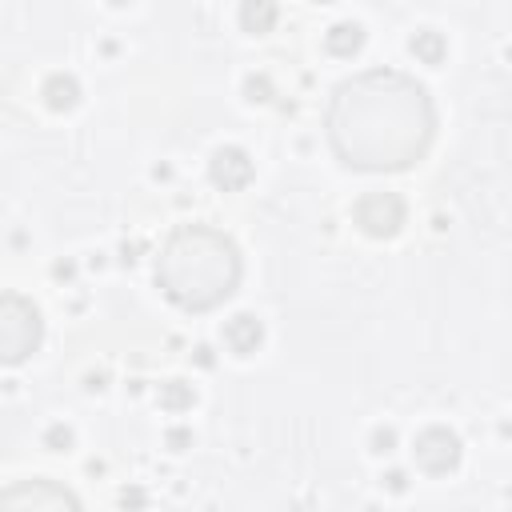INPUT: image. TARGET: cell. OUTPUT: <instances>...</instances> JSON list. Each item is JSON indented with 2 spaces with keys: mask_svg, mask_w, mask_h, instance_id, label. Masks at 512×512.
<instances>
[{
  "mask_svg": "<svg viewBox=\"0 0 512 512\" xmlns=\"http://www.w3.org/2000/svg\"><path fill=\"white\" fill-rule=\"evenodd\" d=\"M412 456L428 476H448L460 464V436L444 424H432L412 440Z\"/></svg>",
  "mask_w": 512,
  "mask_h": 512,
  "instance_id": "obj_6",
  "label": "cell"
},
{
  "mask_svg": "<svg viewBox=\"0 0 512 512\" xmlns=\"http://www.w3.org/2000/svg\"><path fill=\"white\" fill-rule=\"evenodd\" d=\"M44 340V320L32 296L0 288V368L24 364Z\"/></svg>",
  "mask_w": 512,
  "mask_h": 512,
  "instance_id": "obj_3",
  "label": "cell"
},
{
  "mask_svg": "<svg viewBox=\"0 0 512 512\" xmlns=\"http://www.w3.org/2000/svg\"><path fill=\"white\" fill-rule=\"evenodd\" d=\"M44 96H48L52 108H72L76 104V80L72 76H52L44 84Z\"/></svg>",
  "mask_w": 512,
  "mask_h": 512,
  "instance_id": "obj_10",
  "label": "cell"
},
{
  "mask_svg": "<svg viewBox=\"0 0 512 512\" xmlns=\"http://www.w3.org/2000/svg\"><path fill=\"white\" fill-rule=\"evenodd\" d=\"M240 20H244L248 32H264V28L276 20V8H272V4H244V8H240Z\"/></svg>",
  "mask_w": 512,
  "mask_h": 512,
  "instance_id": "obj_12",
  "label": "cell"
},
{
  "mask_svg": "<svg viewBox=\"0 0 512 512\" xmlns=\"http://www.w3.org/2000/svg\"><path fill=\"white\" fill-rule=\"evenodd\" d=\"M0 512H84L80 496L48 476H28L0 488Z\"/></svg>",
  "mask_w": 512,
  "mask_h": 512,
  "instance_id": "obj_4",
  "label": "cell"
},
{
  "mask_svg": "<svg viewBox=\"0 0 512 512\" xmlns=\"http://www.w3.org/2000/svg\"><path fill=\"white\" fill-rule=\"evenodd\" d=\"M324 128L344 168L404 172L432 148L436 104L416 76L400 68H364L332 88Z\"/></svg>",
  "mask_w": 512,
  "mask_h": 512,
  "instance_id": "obj_1",
  "label": "cell"
},
{
  "mask_svg": "<svg viewBox=\"0 0 512 512\" xmlns=\"http://www.w3.org/2000/svg\"><path fill=\"white\" fill-rule=\"evenodd\" d=\"M244 276L240 248L212 224H176L156 252V288L180 312L220 308Z\"/></svg>",
  "mask_w": 512,
  "mask_h": 512,
  "instance_id": "obj_2",
  "label": "cell"
},
{
  "mask_svg": "<svg viewBox=\"0 0 512 512\" xmlns=\"http://www.w3.org/2000/svg\"><path fill=\"white\" fill-rule=\"evenodd\" d=\"M264 340V324L252 316V312H236L228 324H224V344L236 352V356H252Z\"/></svg>",
  "mask_w": 512,
  "mask_h": 512,
  "instance_id": "obj_8",
  "label": "cell"
},
{
  "mask_svg": "<svg viewBox=\"0 0 512 512\" xmlns=\"http://www.w3.org/2000/svg\"><path fill=\"white\" fill-rule=\"evenodd\" d=\"M412 52H416L424 64H440V60H444V40H440V32H416V36H412Z\"/></svg>",
  "mask_w": 512,
  "mask_h": 512,
  "instance_id": "obj_11",
  "label": "cell"
},
{
  "mask_svg": "<svg viewBox=\"0 0 512 512\" xmlns=\"http://www.w3.org/2000/svg\"><path fill=\"white\" fill-rule=\"evenodd\" d=\"M352 220H356V228H360L364 236H372V240H392V236L404 228L408 208H404V200H400L396 192H364V196L352 204Z\"/></svg>",
  "mask_w": 512,
  "mask_h": 512,
  "instance_id": "obj_5",
  "label": "cell"
},
{
  "mask_svg": "<svg viewBox=\"0 0 512 512\" xmlns=\"http://www.w3.org/2000/svg\"><path fill=\"white\" fill-rule=\"evenodd\" d=\"M252 160H248V152L244 148H236V144H224V148H216L212 152V160H208V176H212V184L216 188H224V192H240L248 180H252Z\"/></svg>",
  "mask_w": 512,
  "mask_h": 512,
  "instance_id": "obj_7",
  "label": "cell"
},
{
  "mask_svg": "<svg viewBox=\"0 0 512 512\" xmlns=\"http://www.w3.org/2000/svg\"><path fill=\"white\" fill-rule=\"evenodd\" d=\"M160 400H164V408H176V412H180V408H188V404H192V392L184 388V380H168Z\"/></svg>",
  "mask_w": 512,
  "mask_h": 512,
  "instance_id": "obj_13",
  "label": "cell"
},
{
  "mask_svg": "<svg viewBox=\"0 0 512 512\" xmlns=\"http://www.w3.org/2000/svg\"><path fill=\"white\" fill-rule=\"evenodd\" d=\"M324 44H328L332 56H352V52H360V44H364V28H360V24H336V28L324 36Z\"/></svg>",
  "mask_w": 512,
  "mask_h": 512,
  "instance_id": "obj_9",
  "label": "cell"
}]
</instances>
